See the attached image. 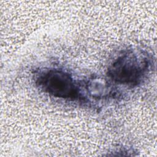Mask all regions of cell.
<instances>
[{
  "label": "cell",
  "mask_w": 157,
  "mask_h": 157,
  "mask_svg": "<svg viewBox=\"0 0 157 157\" xmlns=\"http://www.w3.org/2000/svg\"><path fill=\"white\" fill-rule=\"evenodd\" d=\"M153 68L152 55L136 48L120 51L108 64L107 76L113 83L134 88L149 77Z\"/></svg>",
  "instance_id": "6da1fadb"
},
{
  "label": "cell",
  "mask_w": 157,
  "mask_h": 157,
  "mask_svg": "<svg viewBox=\"0 0 157 157\" xmlns=\"http://www.w3.org/2000/svg\"><path fill=\"white\" fill-rule=\"evenodd\" d=\"M34 82L40 90L55 98L88 102L83 80H78L63 69L45 67L39 69L34 74Z\"/></svg>",
  "instance_id": "7a4b0ae2"
}]
</instances>
